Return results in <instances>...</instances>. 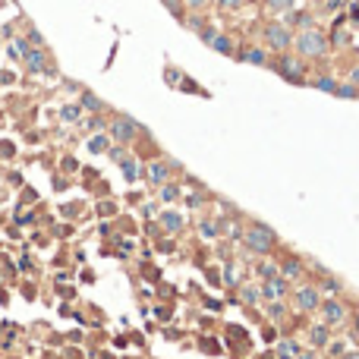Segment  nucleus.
<instances>
[{
	"label": "nucleus",
	"mask_w": 359,
	"mask_h": 359,
	"mask_svg": "<svg viewBox=\"0 0 359 359\" xmlns=\"http://www.w3.org/2000/svg\"><path fill=\"white\" fill-rule=\"evenodd\" d=\"M296 51L303 54V57H325V54H328V38L312 26V29L299 32V38H296Z\"/></svg>",
	"instance_id": "obj_1"
},
{
	"label": "nucleus",
	"mask_w": 359,
	"mask_h": 359,
	"mask_svg": "<svg viewBox=\"0 0 359 359\" xmlns=\"http://www.w3.org/2000/svg\"><path fill=\"white\" fill-rule=\"evenodd\" d=\"M243 239H246V246L252 249V252H261V255H265L268 249L274 246V230H271V227L255 224V227H249V230L243 233Z\"/></svg>",
	"instance_id": "obj_2"
},
{
	"label": "nucleus",
	"mask_w": 359,
	"mask_h": 359,
	"mask_svg": "<svg viewBox=\"0 0 359 359\" xmlns=\"http://www.w3.org/2000/svg\"><path fill=\"white\" fill-rule=\"evenodd\" d=\"M274 69H278L287 82H296V85L306 82V66H303V60H296V57H278L274 60Z\"/></svg>",
	"instance_id": "obj_3"
},
{
	"label": "nucleus",
	"mask_w": 359,
	"mask_h": 359,
	"mask_svg": "<svg viewBox=\"0 0 359 359\" xmlns=\"http://www.w3.org/2000/svg\"><path fill=\"white\" fill-rule=\"evenodd\" d=\"M265 41L274 47V51H287V47L293 44V32H290V26H284V22H268L265 26Z\"/></svg>",
	"instance_id": "obj_4"
},
{
	"label": "nucleus",
	"mask_w": 359,
	"mask_h": 359,
	"mask_svg": "<svg viewBox=\"0 0 359 359\" xmlns=\"http://www.w3.org/2000/svg\"><path fill=\"white\" fill-rule=\"evenodd\" d=\"M139 133H142V129H139V123H136L133 117H117L114 123H111V139L114 142H123V145H126V142H133Z\"/></svg>",
	"instance_id": "obj_5"
},
{
	"label": "nucleus",
	"mask_w": 359,
	"mask_h": 359,
	"mask_svg": "<svg viewBox=\"0 0 359 359\" xmlns=\"http://www.w3.org/2000/svg\"><path fill=\"white\" fill-rule=\"evenodd\" d=\"M318 303H321V296H318L315 287H299L296 290V309L299 312H312V309H318Z\"/></svg>",
	"instance_id": "obj_6"
},
{
	"label": "nucleus",
	"mask_w": 359,
	"mask_h": 359,
	"mask_svg": "<svg viewBox=\"0 0 359 359\" xmlns=\"http://www.w3.org/2000/svg\"><path fill=\"white\" fill-rule=\"evenodd\" d=\"M22 60H26L29 73H47V54H44V47H32Z\"/></svg>",
	"instance_id": "obj_7"
},
{
	"label": "nucleus",
	"mask_w": 359,
	"mask_h": 359,
	"mask_svg": "<svg viewBox=\"0 0 359 359\" xmlns=\"http://www.w3.org/2000/svg\"><path fill=\"white\" fill-rule=\"evenodd\" d=\"M287 293V278H268L261 284V296L265 299H281Z\"/></svg>",
	"instance_id": "obj_8"
},
{
	"label": "nucleus",
	"mask_w": 359,
	"mask_h": 359,
	"mask_svg": "<svg viewBox=\"0 0 359 359\" xmlns=\"http://www.w3.org/2000/svg\"><path fill=\"white\" fill-rule=\"evenodd\" d=\"M321 315H325V321H328V325H340V321L346 318V309L337 303V299H331V303H325V306H321Z\"/></svg>",
	"instance_id": "obj_9"
},
{
	"label": "nucleus",
	"mask_w": 359,
	"mask_h": 359,
	"mask_svg": "<svg viewBox=\"0 0 359 359\" xmlns=\"http://www.w3.org/2000/svg\"><path fill=\"white\" fill-rule=\"evenodd\" d=\"M161 227L167 233H180L186 227V221H183V214H176V211H164L161 214Z\"/></svg>",
	"instance_id": "obj_10"
},
{
	"label": "nucleus",
	"mask_w": 359,
	"mask_h": 359,
	"mask_svg": "<svg viewBox=\"0 0 359 359\" xmlns=\"http://www.w3.org/2000/svg\"><path fill=\"white\" fill-rule=\"evenodd\" d=\"M145 176H148V183H154V186L167 183V164H164V161H154V164H148Z\"/></svg>",
	"instance_id": "obj_11"
},
{
	"label": "nucleus",
	"mask_w": 359,
	"mask_h": 359,
	"mask_svg": "<svg viewBox=\"0 0 359 359\" xmlns=\"http://www.w3.org/2000/svg\"><path fill=\"white\" fill-rule=\"evenodd\" d=\"M211 47H214L218 54H224V57H233V54H236V47H233V41L227 38V35H214V38H211Z\"/></svg>",
	"instance_id": "obj_12"
},
{
	"label": "nucleus",
	"mask_w": 359,
	"mask_h": 359,
	"mask_svg": "<svg viewBox=\"0 0 359 359\" xmlns=\"http://www.w3.org/2000/svg\"><path fill=\"white\" fill-rule=\"evenodd\" d=\"M299 274H303V261H299V258H287L281 265V278H287V281L299 278Z\"/></svg>",
	"instance_id": "obj_13"
},
{
	"label": "nucleus",
	"mask_w": 359,
	"mask_h": 359,
	"mask_svg": "<svg viewBox=\"0 0 359 359\" xmlns=\"http://www.w3.org/2000/svg\"><path fill=\"white\" fill-rule=\"evenodd\" d=\"M79 107H85V111L98 114V111H104V101L98 98V95H92V92H82V101H79Z\"/></svg>",
	"instance_id": "obj_14"
},
{
	"label": "nucleus",
	"mask_w": 359,
	"mask_h": 359,
	"mask_svg": "<svg viewBox=\"0 0 359 359\" xmlns=\"http://www.w3.org/2000/svg\"><path fill=\"white\" fill-rule=\"evenodd\" d=\"M243 60H246V63H252V66H265L268 63V54L261 51V47H249V51L243 54Z\"/></svg>",
	"instance_id": "obj_15"
},
{
	"label": "nucleus",
	"mask_w": 359,
	"mask_h": 359,
	"mask_svg": "<svg viewBox=\"0 0 359 359\" xmlns=\"http://www.w3.org/2000/svg\"><path fill=\"white\" fill-rule=\"evenodd\" d=\"M29 51H32V44L26 38H13V44H10V57H13V60H22Z\"/></svg>",
	"instance_id": "obj_16"
},
{
	"label": "nucleus",
	"mask_w": 359,
	"mask_h": 359,
	"mask_svg": "<svg viewBox=\"0 0 359 359\" xmlns=\"http://www.w3.org/2000/svg\"><path fill=\"white\" fill-rule=\"evenodd\" d=\"M284 26H299V29L306 32V29H312V16H309V13H290Z\"/></svg>",
	"instance_id": "obj_17"
},
{
	"label": "nucleus",
	"mask_w": 359,
	"mask_h": 359,
	"mask_svg": "<svg viewBox=\"0 0 359 359\" xmlns=\"http://www.w3.org/2000/svg\"><path fill=\"white\" fill-rule=\"evenodd\" d=\"M111 148V136H92L88 139V151L92 154H101V151H107Z\"/></svg>",
	"instance_id": "obj_18"
},
{
	"label": "nucleus",
	"mask_w": 359,
	"mask_h": 359,
	"mask_svg": "<svg viewBox=\"0 0 359 359\" xmlns=\"http://www.w3.org/2000/svg\"><path fill=\"white\" fill-rule=\"evenodd\" d=\"M312 343H315V346H328V343H331L328 325H315V328H312Z\"/></svg>",
	"instance_id": "obj_19"
},
{
	"label": "nucleus",
	"mask_w": 359,
	"mask_h": 359,
	"mask_svg": "<svg viewBox=\"0 0 359 359\" xmlns=\"http://www.w3.org/2000/svg\"><path fill=\"white\" fill-rule=\"evenodd\" d=\"M79 114H82V107H79V104H66V107H60V120H63V123H76Z\"/></svg>",
	"instance_id": "obj_20"
},
{
	"label": "nucleus",
	"mask_w": 359,
	"mask_h": 359,
	"mask_svg": "<svg viewBox=\"0 0 359 359\" xmlns=\"http://www.w3.org/2000/svg\"><path fill=\"white\" fill-rule=\"evenodd\" d=\"M278 356H281V359H296V356H299L296 340H284V343L278 346Z\"/></svg>",
	"instance_id": "obj_21"
},
{
	"label": "nucleus",
	"mask_w": 359,
	"mask_h": 359,
	"mask_svg": "<svg viewBox=\"0 0 359 359\" xmlns=\"http://www.w3.org/2000/svg\"><path fill=\"white\" fill-rule=\"evenodd\" d=\"M315 88H321V92H328V95H337V82H334L331 76H318L315 82H312Z\"/></svg>",
	"instance_id": "obj_22"
},
{
	"label": "nucleus",
	"mask_w": 359,
	"mask_h": 359,
	"mask_svg": "<svg viewBox=\"0 0 359 359\" xmlns=\"http://www.w3.org/2000/svg\"><path fill=\"white\" fill-rule=\"evenodd\" d=\"M199 230H202V236H205V239H214V236H218V230H221V224H218V221H202Z\"/></svg>",
	"instance_id": "obj_23"
},
{
	"label": "nucleus",
	"mask_w": 359,
	"mask_h": 359,
	"mask_svg": "<svg viewBox=\"0 0 359 359\" xmlns=\"http://www.w3.org/2000/svg\"><path fill=\"white\" fill-rule=\"evenodd\" d=\"M239 296H243L246 303H258V296H261V287H252V284H249V287H243V290H239Z\"/></svg>",
	"instance_id": "obj_24"
},
{
	"label": "nucleus",
	"mask_w": 359,
	"mask_h": 359,
	"mask_svg": "<svg viewBox=\"0 0 359 359\" xmlns=\"http://www.w3.org/2000/svg\"><path fill=\"white\" fill-rule=\"evenodd\" d=\"M120 164H123V173H126V180H136V176H139V164H136L133 158H123Z\"/></svg>",
	"instance_id": "obj_25"
},
{
	"label": "nucleus",
	"mask_w": 359,
	"mask_h": 359,
	"mask_svg": "<svg viewBox=\"0 0 359 359\" xmlns=\"http://www.w3.org/2000/svg\"><path fill=\"white\" fill-rule=\"evenodd\" d=\"M337 98H359V88L353 82H346V85H337Z\"/></svg>",
	"instance_id": "obj_26"
},
{
	"label": "nucleus",
	"mask_w": 359,
	"mask_h": 359,
	"mask_svg": "<svg viewBox=\"0 0 359 359\" xmlns=\"http://www.w3.org/2000/svg\"><path fill=\"white\" fill-rule=\"evenodd\" d=\"M176 196H180V186H164V189H161V199H164V202H173Z\"/></svg>",
	"instance_id": "obj_27"
},
{
	"label": "nucleus",
	"mask_w": 359,
	"mask_h": 359,
	"mask_svg": "<svg viewBox=\"0 0 359 359\" xmlns=\"http://www.w3.org/2000/svg\"><path fill=\"white\" fill-rule=\"evenodd\" d=\"M29 44H35V47H44V38H41V32L38 29H29V38H26Z\"/></svg>",
	"instance_id": "obj_28"
},
{
	"label": "nucleus",
	"mask_w": 359,
	"mask_h": 359,
	"mask_svg": "<svg viewBox=\"0 0 359 359\" xmlns=\"http://www.w3.org/2000/svg\"><path fill=\"white\" fill-rule=\"evenodd\" d=\"M331 44H350V35H346V32H337V29H334V35H331Z\"/></svg>",
	"instance_id": "obj_29"
},
{
	"label": "nucleus",
	"mask_w": 359,
	"mask_h": 359,
	"mask_svg": "<svg viewBox=\"0 0 359 359\" xmlns=\"http://www.w3.org/2000/svg\"><path fill=\"white\" fill-rule=\"evenodd\" d=\"M0 154H4V158H13V154H16V145H13V142H0Z\"/></svg>",
	"instance_id": "obj_30"
},
{
	"label": "nucleus",
	"mask_w": 359,
	"mask_h": 359,
	"mask_svg": "<svg viewBox=\"0 0 359 359\" xmlns=\"http://www.w3.org/2000/svg\"><path fill=\"white\" fill-rule=\"evenodd\" d=\"M268 315H271L274 321H281V318H284V306H281V303H274V306L268 309Z\"/></svg>",
	"instance_id": "obj_31"
},
{
	"label": "nucleus",
	"mask_w": 359,
	"mask_h": 359,
	"mask_svg": "<svg viewBox=\"0 0 359 359\" xmlns=\"http://www.w3.org/2000/svg\"><path fill=\"white\" fill-rule=\"evenodd\" d=\"M290 7H293V0H271V10H281V13L290 10Z\"/></svg>",
	"instance_id": "obj_32"
},
{
	"label": "nucleus",
	"mask_w": 359,
	"mask_h": 359,
	"mask_svg": "<svg viewBox=\"0 0 359 359\" xmlns=\"http://www.w3.org/2000/svg\"><path fill=\"white\" fill-rule=\"evenodd\" d=\"M258 274H261V278H274V265H268V261H261V265H258Z\"/></svg>",
	"instance_id": "obj_33"
},
{
	"label": "nucleus",
	"mask_w": 359,
	"mask_h": 359,
	"mask_svg": "<svg viewBox=\"0 0 359 359\" xmlns=\"http://www.w3.org/2000/svg\"><path fill=\"white\" fill-rule=\"evenodd\" d=\"M98 214H101V218H107V214H114V202H101V205H98Z\"/></svg>",
	"instance_id": "obj_34"
},
{
	"label": "nucleus",
	"mask_w": 359,
	"mask_h": 359,
	"mask_svg": "<svg viewBox=\"0 0 359 359\" xmlns=\"http://www.w3.org/2000/svg\"><path fill=\"white\" fill-rule=\"evenodd\" d=\"M16 76L10 73V69H0V85H10V82H13Z\"/></svg>",
	"instance_id": "obj_35"
},
{
	"label": "nucleus",
	"mask_w": 359,
	"mask_h": 359,
	"mask_svg": "<svg viewBox=\"0 0 359 359\" xmlns=\"http://www.w3.org/2000/svg\"><path fill=\"white\" fill-rule=\"evenodd\" d=\"M211 4V0H186V7H193V10H205Z\"/></svg>",
	"instance_id": "obj_36"
},
{
	"label": "nucleus",
	"mask_w": 359,
	"mask_h": 359,
	"mask_svg": "<svg viewBox=\"0 0 359 359\" xmlns=\"http://www.w3.org/2000/svg\"><path fill=\"white\" fill-rule=\"evenodd\" d=\"M218 4H221V10H236L243 0H218Z\"/></svg>",
	"instance_id": "obj_37"
},
{
	"label": "nucleus",
	"mask_w": 359,
	"mask_h": 359,
	"mask_svg": "<svg viewBox=\"0 0 359 359\" xmlns=\"http://www.w3.org/2000/svg\"><path fill=\"white\" fill-rule=\"evenodd\" d=\"M325 290H328V293H334V290H340V281H334V278H328V281H325Z\"/></svg>",
	"instance_id": "obj_38"
},
{
	"label": "nucleus",
	"mask_w": 359,
	"mask_h": 359,
	"mask_svg": "<svg viewBox=\"0 0 359 359\" xmlns=\"http://www.w3.org/2000/svg\"><path fill=\"white\" fill-rule=\"evenodd\" d=\"M107 151H111V158H114L117 164H120V161H123V158H126V154H123V148H107Z\"/></svg>",
	"instance_id": "obj_39"
},
{
	"label": "nucleus",
	"mask_w": 359,
	"mask_h": 359,
	"mask_svg": "<svg viewBox=\"0 0 359 359\" xmlns=\"http://www.w3.org/2000/svg\"><path fill=\"white\" fill-rule=\"evenodd\" d=\"M328 350L334 353V356H343V343L337 340V343H328Z\"/></svg>",
	"instance_id": "obj_40"
},
{
	"label": "nucleus",
	"mask_w": 359,
	"mask_h": 359,
	"mask_svg": "<svg viewBox=\"0 0 359 359\" xmlns=\"http://www.w3.org/2000/svg\"><path fill=\"white\" fill-rule=\"evenodd\" d=\"M76 211H79V205H63V218H76Z\"/></svg>",
	"instance_id": "obj_41"
},
{
	"label": "nucleus",
	"mask_w": 359,
	"mask_h": 359,
	"mask_svg": "<svg viewBox=\"0 0 359 359\" xmlns=\"http://www.w3.org/2000/svg\"><path fill=\"white\" fill-rule=\"evenodd\" d=\"M189 26H193V29H196V32H202V29H205V22H202V19H199V16H193V19H189Z\"/></svg>",
	"instance_id": "obj_42"
},
{
	"label": "nucleus",
	"mask_w": 359,
	"mask_h": 359,
	"mask_svg": "<svg viewBox=\"0 0 359 359\" xmlns=\"http://www.w3.org/2000/svg\"><path fill=\"white\" fill-rule=\"evenodd\" d=\"M76 167H79L76 158H66V161H63V170H76Z\"/></svg>",
	"instance_id": "obj_43"
},
{
	"label": "nucleus",
	"mask_w": 359,
	"mask_h": 359,
	"mask_svg": "<svg viewBox=\"0 0 359 359\" xmlns=\"http://www.w3.org/2000/svg\"><path fill=\"white\" fill-rule=\"evenodd\" d=\"M176 79H180V73H176V69H167V82H170V85H173Z\"/></svg>",
	"instance_id": "obj_44"
},
{
	"label": "nucleus",
	"mask_w": 359,
	"mask_h": 359,
	"mask_svg": "<svg viewBox=\"0 0 359 359\" xmlns=\"http://www.w3.org/2000/svg\"><path fill=\"white\" fill-rule=\"evenodd\" d=\"M350 82H353V85H356V88H359V66H356V69H353V76H350Z\"/></svg>",
	"instance_id": "obj_45"
},
{
	"label": "nucleus",
	"mask_w": 359,
	"mask_h": 359,
	"mask_svg": "<svg viewBox=\"0 0 359 359\" xmlns=\"http://www.w3.org/2000/svg\"><path fill=\"white\" fill-rule=\"evenodd\" d=\"M296 359H318V356H315V353H299Z\"/></svg>",
	"instance_id": "obj_46"
},
{
	"label": "nucleus",
	"mask_w": 359,
	"mask_h": 359,
	"mask_svg": "<svg viewBox=\"0 0 359 359\" xmlns=\"http://www.w3.org/2000/svg\"><path fill=\"white\" fill-rule=\"evenodd\" d=\"M353 328H356V337H359V312H356V318H353Z\"/></svg>",
	"instance_id": "obj_47"
},
{
	"label": "nucleus",
	"mask_w": 359,
	"mask_h": 359,
	"mask_svg": "<svg viewBox=\"0 0 359 359\" xmlns=\"http://www.w3.org/2000/svg\"><path fill=\"white\" fill-rule=\"evenodd\" d=\"M340 359H359V353H343Z\"/></svg>",
	"instance_id": "obj_48"
},
{
	"label": "nucleus",
	"mask_w": 359,
	"mask_h": 359,
	"mask_svg": "<svg viewBox=\"0 0 359 359\" xmlns=\"http://www.w3.org/2000/svg\"><path fill=\"white\" fill-rule=\"evenodd\" d=\"M164 4H170V0H164Z\"/></svg>",
	"instance_id": "obj_49"
}]
</instances>
